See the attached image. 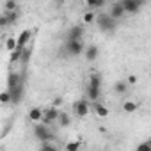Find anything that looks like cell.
Here are the masks:
<instances>
[{
	"label": "cell",
	"mask_w": 151,
	"mask_h": 151,
	"mask_svg": "<svg viewBox=\"0 0 151 151\" xmlns=\"http://www.w3.org/2000/svg\"><path fill=\"white\" fill-rule=\"evenodd\" d=\"M116 22H117V20L112 18L110 13H100V14L96 16V25H98V29H100L101 32H109V34L116 32V29H117V23H116Z\"/></svg>",
	"instance_id": "obj_1"
},
{
	"label": "cell",
	"mask_w": 151,
	"mask_h": 151,
	"mask_svg": "<svg viewBox=\"0 0 151 151\" xmlns=\"http://www.w3.org/2000/svg\"><path fill=\"white\" fill-rule=\"evenodd\" d=\"M34 137L37 139V140H52L53 139V132L50 130V124H45L43 121L41 123H36V126H34Z\"/></svg>",
	"instance_id": "obj_2"
},
{
	"label": "cell",
	"mask_w": 151,
	"mask_h": 151,
	"mask_svg": "<svg viewBox=\"0 0 151 151\" xmlns=\"http://www.w3.org/2000/svg\"><path fill=\"white\" fill-rule=\"evenodd\" d=\"M66 52H68L71 57H78V55H82V53L86 52L82 39H66Z\"/></svg>",
	"instance_id": "obj_3"
},
{
	"label": "cell",
	"mask_w": 151,
	"mask_h": 151,
	"mask_svg": "<svg viewBox=\"0 0 151 151\" xmlns=\"http://www.w3.org/2000/svg\"><path fill=\"white\" fill-rule=\"evenodd\" d=\"M91 110H93V107H91L89 100H86V98L77 100V101L73 103V112H75V116H77V117H86Z\"/></svg>",
	"instance_id": "obj_4"
},
{
	"label": "cell",
	"mask_w": 151,
	"mask_h": 151,
	"mask_svg": "<svg viewBox=\"0 0 151 151\" xmlns=\"http://www.w3.org/2000/svg\"><path fill=\"white\" fill-rule=\"evenodd\" d=\"M59 116H60V110H59V107H55V105H52V107H48V109H45V116H43V123L45 124H53V123H57L59 121Z\"/></svg>",
	"instance_id": "obj_5"
},
{
	"label": "cell",
	"mask_w": 151,
	"mask_h": 151,
	"mask_svg": "<svg viewBox=\"0 0 151 151\" xmlns=\"http://www.w3.org/2000/svg\"><path fill=\"white\" fill-rule=\"evenodd\" d=\"M121 2L128 14H137L140 11V7L146 4V0H121Z\"/></svg>",
	"instance_id": "obj_6"
},
{
	"label": "cell",
	"mask_w": 151,
	"mask_h": 151,
	"mask_svg": "<svg viewBox=\"0 0 151 151\" xmlns=\"http://www.w3.org/2000/svg\"><path fill=\"white\" fill-rule=\"evenodd\" d=\"M9 93H11V103H13V105H18V103L23 100V93H25V86H23V82L18 84L16 87L9 89Z\"/></svg>",
	"instance_id": "obj_7"
},
{
	"label": "cell",
	"mask_w": 151,
	"mask_h": 151,
	"mask_svg": "<svg viewBox=\"0 0 151 151\" xmlns=\"http://www.w3.org/2000/svg\"><path fill=\"white\" fill-rule=\"evenodd\" d=\"M43 116H45V109H41V107H32L27 114L29 121H32V123H41Z\"/></svg>",
	"instance_id": "obj_8"
},
{
	"label": "cell",
	"mask_w": 151,
	"mask_h": 151,
	"mask_svg": "<svg viewBox=\"0 0 151 151\" xmlns=\"http://www.w3.org/2000/svg\"><path fill=\"white\" fill-rule=\"evenodd\" d=\"M86 96H87V100H89V101H100V96H101V87H96V86H89V84H87Z\"/></svg>",
	"instance_id": "obj_9"
},
{
	"label": "cell",
	"mask_w": 151,
	"mask_h": 151,
	"mask_svg": "<svg viewBox=\"0 0 151 151\" xmlns=\"http://www.w3.org/2000/svg\"><path fill=\"white\" fill-rule=\"evenodd\" d=\"M93 112L96 114V117H100V119H105L107 116H109V109L101 103V101H93Z\"/></svg>",
	"instance_id": "obj_10"
},
{
	"label": "cell",
	"mask_w": 151,
	"mask_h": 151,
	"mask_svg": "<svg viewBox=\"0 0 151 151\" xmlns=\"http://www.w3.org/2000/svg\"><path fill=\"white\" fill-rule=\"evenodd\" d=\"M82 37H84V27L82 25H73L66 34V39H82Z\"/></svg>",
	"instance_id": "obj_11"
},
{
	"label": "cell",
	"mask_w": 151,
	"mask_h": 151,
	"mask_svg": "<svg viewBox=\"0 0 151 151\" xmlns=\"http://www.w3.org/2000/svg\"><path fill=\"white\" fill-rule=\"evenodd\" d=\"M22 82H23V75L22 73H16V71H11L9 77H7V89H13V87H16Z\"/></svg>",
	"instance_id": "obj_12"
},
{
	"label": "cell",
	"mask_w": 151,
	"mask_h": 151,
	"mask_svg": "<svg viewBox=\"0 0 151 151\" xmlns=\"http://www.w3.org/2000/svg\"><path fill=\"white\" fill-rule=\"evenodd\" d=\"M86 60H89V62H94L98 57H100V48L96 46V45H89L87 48H86Z\"/></svg>",
	"instance_id": "obj_13"
},
{
	"label": "cell",
	"mask_w": 151,
	"mask_h": 151,
	"mask_svg": "<svg viewBox=\"0 0 151 151\" xmlns=\"http://www.w3.org/2000/svg\"><path fill=\"white\" fill-rule=\"evenodd\" d=\"M124 14H126V11H124V7H123V2L112 4V7H110V16H112V18L119 20V18H123Z\"/></svg>",
	"instance_id": "obj_14"
},
{
	"label": "cell",
	"mask_w": 151,
	"mask_h": 151,
	"mask_svg": "<svg viewBox=\"0 0 151 151\" xmlns=\"http://www.w3.org/2000/svg\"><path fill=\"white\" fill-rule=\"evenodd\" d=\"M30 39H32V30H30V29H25V30L18 36V46H22V48L29 46Z\"/></svg>",
	"instance_id": "obj_15"
},
{
	"label": "cell",
	"mask_w": 151,
	"mask_h": 151,
	"mask_svg": "<svg viewBox=\"0 0 151 151\" xmlns=\"http://www.w3.org/2000/svg\"><path fill=\"white\" fill-rule=\"evenodd\" d=\"M114 93L116 94H126L128 93V82L126 80H117L114 84Z\"/></svg>",
	"instance_id": "obj_16"
},
{
	"label": "cell",
	"mask_w": 151,
	"mask_h": 151,
	"mask_svg": "<svg viewBox=\"0 0 151 151\" xmlns=\"http://www.w3.org/2000/svg\"><path fill=\"white\" fill-rule=\"evenodd\" d=\"M22 53H23V48H22V46H16V50H14V52H11V55H9L11 64L20 62V60H22Z\"/></svg>",
	"instance_id": "obj_17"
},
{
	"label": "cell",
	"mask_w": 151,
	"mask_h": 151,
	"mask_svg": "<svg viewBox=\"0 0 151 151\" xmlns=\"http://www.w3.org/2000/svg\"><path fill=\"white\" fill-rule=\"evenodd\" d=\"M137 109H139V105H137L135 101H132V100H126V101L123 103V110H124L126 114H133Z\"/></svg>",
	"instance_id": "obj_18"
},
{
	"label": "cell",
	"mask_w": 151,
	"mask_h": 151,
	"mask_svg": "<svg viewBox=\"0 0 151 151\" xmlns=\"http://www.w3.org/2000/svg\"><path fill=\"white\" fill-rule=\"evenodd\" d=\"M30 57H32V48H30V46H25V48H23V53H22V60H20V64L27 66L29 60H30Z\"/></svg>",
	"instance_id": "obj_19"
},
{
	"label": "cell",
	"mask_w": 151,
	"mask_h": 151,
	"mask_svg": "<svg viewBox=\"0 0 151 151\" xmlns=\"http://www.w3.org/2000/svg\"><path fill=\"white\" fill-rule=\"evenodd\" d=\"M16 46H18V37H7V39H6V50H7L9 53L14 52Z\"/></svg>",
	"instance_id": "obj_20"
},
{
	"label": "cell",
	"mask_w": 151,
	"mask_h": 151,
	"mask_svg": "<svg viewBox=\"0 0 151 151\" xmlns=\"http://www.w3.org/2000/svg\"><path fill=\"white\" fill-rule=\"evenodd\" d=\"M59 126H62V128H66V126H69V123H71V117H69V114H66V112H62L60 110V116H59Z\"/></svg>",
	"instance_id": "obj_21"
},
{
	"label": "cell",
	"mask_w": 151,
	"mask_h": 151,
	"mask_svg": "<svg viewBox=\"0 0 151 151\" xmlns=\"http://www.w3.org/2000/svg\"><path fill=\"white\" fill-rule=\"evenodd\" d=\"M6 13H7L9 23H11V25H16V22H18V18H20V13H18V9H16V11H6Z\"/></svg>",
	"instance_id": "obj_22"
},
{
	"label": "cell",
	"mask_w": 151,
	"mask_h": 151,
	"mask_svg": "<svg viewBox=\"0 0 151 151\" xmlns=\"http://www.w3.org/2000/svg\"><path fill=\"white\" fill-rule=\"evenodd\" d=\"M80 147H82V142L80 140H73V142H68L66 144V149L68 151H78Z\"/></svg>",
	"instance_id": "obj_23"
},
{
	"label": "cell",
	"mask_w": 151,
	"mask_h": 151,
	"mask_svg": "<svg viewBox=\"0 0 151 151\" xmlns=\"http://www.w3.org/2000/svg\"><path fill=\"white\" fill-rule=\"evenodd\" d=\"M82 20H84V23H86V25H89V23H94L96 16H94V13H93V11H87V13H84Z\"/></svg>",
	"instance_id": "obj_24"
},
{
	"label": "cell",
	"mask_w": 151,
	"mask_h": 151,
	"mask_svg": "<svg viewBox=\"0 0 151 151\" xmlns=\"http://www.w3.org/2000/svg\"><path fill=\"white\" fill-rule=\"evenodd\" d=\"M18 9V2L16 0H7L6 6H4V11H16Z\"/></svg>",
	"instance_id": "obj_25"
},
{
	"label": "cell",
	"mask_w": 151,
	"mask_h": 151,
	"mask_svg": "<svg viewBox=\"0 0 151 151\" xmlns=\"http://www.w3.org/2000/svg\"><path fill=\"white\" fill-rule=\"evenodd\" d=\"M0 101H2V105L11 103V93H9V89H6L2 94H0Z\"/></svg>",
	"instance_id": "obj_26"
},
{
	"label": "cell",
	"mask_w": 151,
	"mask_h": 151,
	"mask_svg": "<svg viewBox=\"0 0 151 151\" xmlns=\"http://www.w3.org/2000/svg\"><path fill=\"white\" fill-rule=\"evenodd\" d=\"M9 25H11V23H9L7 13L4 11V13H2V16H0V27H4V29H6V27H9Z\"/></svg>",
	"instance_id": "obj_27"
},
{
	"label": "cell",
	"mask_w": 151,
	"mask_h": 151,
	"mask_svg": "<svg viewBox=\"0 0 151 151\" xmlns=\"http://www.w3.org/2000/svg\"><path fill=\"white\" fill-rule=\"evenodd\" d=\"M137 149L139 151H151V142H140L137 146Z\"/></svg>",
	"instance_id": "obj_28"
},
{
	"label": "cell",
	"mask_w": 151,
	"mask_h": 151,
	"mask_svg": "<svg viewBox=\"0 0 151 151\" xmlns=\"http://www.w3.org/2000/svg\"><path fill=\"white\" fill-rule=\"evenodd\" d=\"M126 82H128V86H135V84L139 82V78L135 77V75H128V78H126Z\"/></svg>",
	"instance_id": "obj_29"
},
{
	"label": "cell",
	"mask_w": 151,
	"mask_h": 151,
	"mask_svg": "<svg viewBox=\"0 0 151 151\" xmlns=\"http://www.w3.org/2000/svg\"><path fill=\"white\" fill-rule=\"evenodd\" d=\"M41 149H55V146L50 144L48 140H43V142H41Z\"/></svg>",
	"instance_id": "obj_30"
},
{
	"label": "cell",
	"mask_w": 151,
	"mask_h": 151,
	"mask_svg": "<svg viewBox=\"0 0 151 151\" xmlns=\"http://www.w3.org/2000/svg\"><path fill=\"white\" fill-rule=\"evenodd\" d=\"M105 6V0H94V9H101Z\"/></svg>",
	"instance_id": "obj_31"
},
{
	"label": "cell",
	"mask_w": 151,
	"mask_h": 151,
	"mask_svg": "<svg viewBox=\"0 0 151 151\" xmlns=\"http://www.w3.org/2000/svg\"><path fill=\"white\" fill-rule=\"evenodd\" d=\"M53 105H55V107H60V105H62V100H60V98H55V100H53Z\"/></svg>",
	"instance_id": "obj_32"
},
{
	"label": "cell",
	"mask_w": 151,
	"mask_h": 151,
	"mask_svg": "<svg viewBox=\"0 0 151 151\" xmlns=\"http://www.w3.org/2000/svg\"><path fill=\"white\" fill-rule=\"evenodd\" d=\"M57 2H60V4H64V2H68V0H57Z\"/></svg>",
	"instance_id": "obj_33"
}]
</instances>
